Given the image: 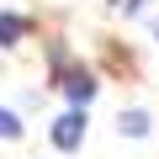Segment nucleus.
Returning <instances> with one entry per match:
<instances>
[{
  "label": "nucleus",
  "instance_id": "obj_3",
  "mask_svg": "<svg viewBox=\"0 0 159 159\" xmlns=\"http://www.w3.org/2000/svg\"><path fill=\"white\" fill-rule=\"evenodd\" d=\"M27 37V16H16V11H0V48H16Z\"/></svg>",
  "mask_w": 159,
  "mask_h": 159
},
{
  "label": "nucleus",
  "instance_id": "obj_2",
  "mask_svg": "<svg viewBox=\"0 0 159 159\" xmlns=\"http://www.w3.org/2000/svg\"><path fill=\"white\" fill-rule=\"evenodd\" d=\"M53 143L58 148H80V143H85V106H74V111H64L53 122Z\"/></svg>",
  "mask_w": 159,
  "mask_h": 159
},
{
  "label": "nucleus",
  "instance_id": "obj_7",
  "mask_svg": "<svg viewBox=\"0 0 159 159\" xmlns=\"http://www.w3.org/2000/svg\"><path fill=\"white\" fill-rule=\"evenodd\" d=\"M154 32H159V27H154Z\"/></svg>",
  "mask_w": 159,
  "mask_h": 159
},
{
  "label": "nucleus",
  "instance_id": "obj_4",
  "mask_svg": "<svg viewBox=\"0 0 159 159\" xmlns=\"http://www.w3.org/2000/svg\"><path fill=\"white\" fill-rule=\"evenodd\" d=\"M122 133H127V138H143V133H148V111H143V106L122 111Z\"/></svg>",
  "mask_w": 159,
  "mask_h": 159
},
{
  "label": "nucleus",
  "instance_id": "obj_6",
  "mask_svg": "<svg viewBox=\"0 0 159 159\" xmlns=\"http://www.w3.org/2000/svg\"><path fill=\"white\" fill-rule=\"evenodd\" d=\"M122 6H127V11H143V0H122Z\"/></svg>",
  "mask_w": 159,
  "mask_h": 159
},
{
  "label": "nucleus",
  "instance_id": "obj_5",
  "mask_svg": "<svg viewBox=\"0 0 159 159\" xmlns=\"http://www.w3.org/2000/svg\"><path fill=\"white\" fill-rule=\"evenodd\" d=\"M0 138H21V117L11 106H0Z\"/></svg>",
  "mask_w": 159,
  "mask_h": 159
},
{
  "label": "nucleus",
  "instance_id": "obj_1",
  "mask_svg": "<svg viewBox=\"0 0 159 159\" xmlns=\"http://www.w3.org/2000/svg\"><path fill=\"white\" fill-rule=\"evenodd\" d=\"M53 85H58L74 106H90V96H96V74H90L85 64H58V69H53Z\"/></svg>",
  "mask_w": 159,
  "mask_h": 159
}]
</instances>
